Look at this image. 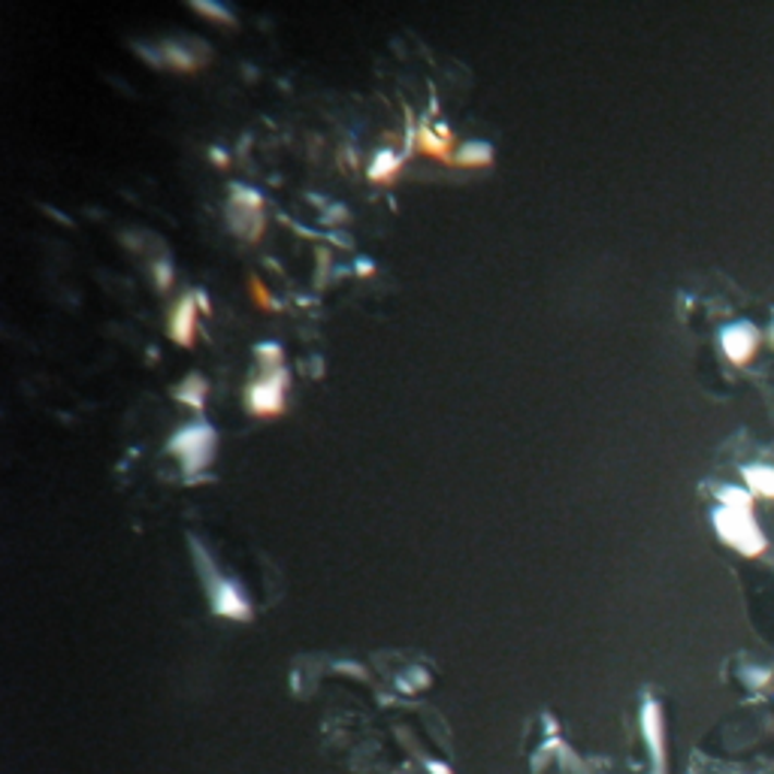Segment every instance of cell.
<instances>
[{"label": "cell", "instance_id": "cell-11", "mask_svg": "<svg viewBox=\"0 0 774 774\" xmlns=\"http://www.w3.org/2000/svg\"><path fill=\"white\" fill-rule=\"evenodd\" d=\"M152 276H155L158 291H170V285H173V269H170V264H167V261H158V264L152 267Z\"/></svg>", "mask_w": 774, "mask_h": 774}, {"label": "cell", "instance_id": "cell-6", "mask_svg": "<svg viewBox=\"0 0 774 774\" xmlns=\"http://www.w3.org/2000/svg\"><path fill=\"white\" fill-rule=\"evenodd\" d=\"M173 397L182 406H188V409H194V412H203V406H206V397H209V382L203 378V375L191 373L185 375L179 385L173 387Z\"/></svg>", "mask_w": 774, "mask_h": 774}, {"label": "cell", "instance_id": "cell-2", "mask_svg": "<svg viewBox=\"0 0 774 774\" xmlns=\"http://www.w3.org/2000/svg\"><path fill=\"white\" fill-rule=\"evenodd\" d=\"M167 451L182 463L185 479H194V475H201L203 469L213 467L215 451H218V436L209 424H188L170 439Z\"/></svg>", "mask_w": 774, "mask_h": 774}, {"label": "cell", "instance_id": "cell-9", "mask_svg": "<svg viewBox=\"0 0 774 774\" xmlns=\"http://www.w3.org/2000/svg\"><path fill=\"white\" fill-rule=\"evenodd\" d=\"M723 346H726V351H729V358L733 361H745V358H750V351H753V334H750V327H733L729 334L723 336Z\"/></svg>", "mask_w": 774, "mask_h": 774}, {"label": "cell", "instance_id": "cell-5", "mask_svg": "<svg viewBox=\"0 0 774 774\" xmlns=\"http://www.w3.org/2000/svg\"><path fill=\"white\" fill-rule=\"evenodd\" d=\"M414 148L430 155V158L442 160V164H455L457 158L455 136H451V131H445V128H436V131H433L430 124H421V128L414 131Z\"/></svg>", "mask_w": 774, "mask_h": 774}, {"label": "cell", "instance_id": "cell-8", "mask_svg": "<svg viewBox=\"0 0 774 774\" xmlns=\"http://www.w3.org/2000/svg\"><path fill=\"white\" fill-rule=\"evenodd\" d=\"M457 167H467V170H481V167H491L494 164V148L487 143H467L460 146L455 158Z\"/></svg>", "mask_w": 774, "mask_h": 774}, {"label": "cell", "instance_id": "cell-4", "mask_svg": "<svg viewBox=\"0 0 774 774\" xmlns=\"http://www.w3.org/2000/svg\"><path fill=\"white\" fill-rule=\"evenodd\" d=\"M201 309L206 312L209 303L201 291H188L173 303L170 309V321H167V334L176 346L191 348L197 342V321H201Z\"/></svg>", "mask_w": 774, "mask_h": 774}, {"label": "cell", "instance_id": "cell-1", "mask_svg": "<svg viewBox=\"0 0 774 774\" xmlns=\"http://www.w3.org/2000/svg\"><path fill=\"white\" fill-rule=\"evenodd\" d=\"M257 361H261V375H254L245 385V406L254 418H279L288 402V366H285V351L276 342L257 346Z\"/></svg>", "mask_w": 774, "mask_h": 774}, {"label": "cell", "instance_id": "cell-10", "mask_svg": "<svg viewBox=\"0 0 774 774\" xmlns=\"http://www.w3.org/2000/svg\"><path fill=\"white\" fill-rule=\"evenodd\" d=\"M160 55H164V61L173 70H179V73H194V70L201 68V61L191 52H185L179 43H164V46H160Z\"/></svg>", "mask_w": 774, "mask_h": 774}, {"label": "cell", "instance_id": "cell-12", "mask_svg": "<svg viewBox=\"0 0 774 774\" xmlns=\"http://www.w3.org/2000/svg\"><path fill=\"white\" fill-rule=\"evenodd\" d=\"M191 10L209 15V19H221L225 25H233V15H230L225 7H215V3H191Z\"/></svg>", "mask_w": 774, "mask_h": 774}, {"label": "cell", "instance_id": "cell-13", "mask_svg": "<svg viewBox=\"0 0 774 774\" xmlns=\"http://www.w3.org/2000/svg\"><path fill=\"white\" fill-rule=\"evenodd\" d=\"M750 479L760 484L765 494H774V469H753Z\"/></svg>", "mask_w": 774, "mask_h": 774}, {"label": "cell", "instance_id": "cell-15", "mask_svg": "<svg viewBox=\"0 0 774 774\" xmlns=\"http://www.w3.org/2000/svg\"><path fill=\"white\" fill-rule=\"evenodd\" d=\"M213 160L215 164H228V155L225 152H213Z\"/></svg>", "mask_w": 774, "mask_h": 774}, {"label": "cell", "instance_id": "cell-3", "mask_svg": "<svg viewBox=\"0 0 774 774\" xmlns=\"http://www.w3.org/2000/svg\"><path fill=\"white\" fill-rule=\"evenodd\" d=\"M228 215L230 228L237 230L240 237H245V240H257L264 225H267V218H264V197H261L254 188H230Z\"/></svg>", "mask_w": 774, "mask_h": 774}, {"label": "cell", "instance_id": "cell-14", "mask_svg": "<svg viewBox=\"0 0 774 774\" xmlns=\"http://www.w3.org/2000/svg\"><path fill=\"white\" fill-rule=\"evenodd\" d=\"M252 291H254V300H257V306H264V309H279V303L273 300V297L264 291V285L257 279H252Z\"/></svg>", "mask_w": 774, "mask_h": 774}, {"label": "cell", "instance_id": "cell-7", "mask_svg": "<svg viewBox=\"0 0 774 774\" xmlns=\"http://www.w3.org/2000/svg\"><path fill=\"white\" fill-rule=\"evenodd\" d=\"M400 167H402L400 155L390 152V148H382V152L373 158V164H370L366 179H370L373 185H394L397 176H400Z\"/></svg>", "mask_w": 774, "mask_h": 774}]
</instances>
